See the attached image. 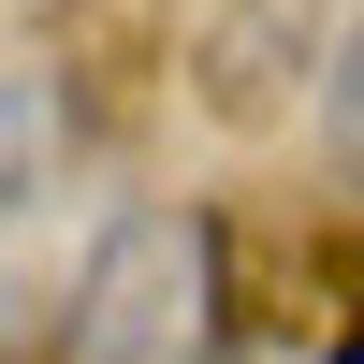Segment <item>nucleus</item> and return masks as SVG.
Masks as SVG:
<instances>
[{"label":"nucleus","instance_id":"nucleus-1","mask_svg":"<svg viewBox=\"0 0 364 364\" xmlns=\"http://www.w3.org/2000/svg\"><path fill=\"white\" fill-rule=\"evenodd\" d=\"M58 364H219V219L132 204L58 306Z\"/></svg>","mask_w":364,"mask_h":364},{"label":"nucleus","instance_id":"nucleus-2","mask_svg":"<svg viewBox=\"0 0 364 364\" xmlns=\"http://www.w3.org/2000/svg\"><path fill=\"white\" fill-rule=\"evenodd\" d=\"M58 175H73V87L58 73H0V248L44 219ZM0 336H15V291H0Z\"/></svg>","mask_w":364,"mask_h":364},{"label":"nucleus","instance_id":"nucleus-3","mask_svg":"<svg viewBox=\"0 0 364 364\" xmlns=\"http://www.w3.org/2000/svg\"><path fill=\"white\" fill-rule=\"evenodd\" d=\"M321 161L364 175V15L336 29V73H321Z\"/></svg>","mask_w":364,"mask_h":364}]
</instances>
